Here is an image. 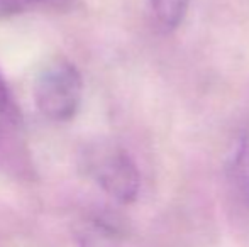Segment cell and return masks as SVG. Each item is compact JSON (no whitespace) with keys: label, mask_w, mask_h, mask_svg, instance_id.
Returning <instances> with one entry per match:
<instances>
[{"label":"cell","mask_w":249,"mask_h":247,"mask_svg":"<svg viewBox=\"0 0 249 247\" xmlns=\"http://www.w3.org/2000/svg\"><path fill=\"white\" fill-rule=\"evenodd\" d=\"M83 82L80 71L66 60L53 61L41 71L34 86V99L46 119L63 122L76 114Z\"/></svg>","instance_id":"obj_1"},{"label":"cell","mask_w":249,"mask_h":247,"mask_svg":"<svg viewBox=\"0 0 249 247\" xmlns=\"http://www.w3.org/2000/svg\"><path fill=\"white\" fill-rule=\"evenodd\" d=\"M90 168L97 183L107 195L121 203L138 198L141 178L132 158L121 148H105L93 152Z\"/></svg>","instance_id":"obj_2"},{"label":"cell","mask_w":249,"mask_h":247,"mask_svg":"<svg viewBox=\"0 0 249 247\" xmlns=\"http://www.w3.org/2000/svg\"><path fill=\"white\" fill-rule=\"evenodd\" d=\"M121 235L119 224L107 217H97L80 231L78 239L82 247H117Z\"/></svg>","instance_id":"obj_3"},{"label":"cell","mask_w":249,"mask_h":247,"mask_svg":"<svg viewBox=\"0 0 249 247\" xmlns=\"http://www.w3.org/2000/svg\"><path fill=\"white\" fill-rule=\"evenodd\" d=\"M188 3L190 0H149L154 20L164 33H171L183 22Z\"/></svg>","instance_id":"obj_4"},{"label":"cell","mask_w":249,"mask_h":247,"mask_svg":"<svg viewBox=\"0 0 249 247\" xmlns=\"http://www.w3.org/2000/svg\"><path fill=\"white\" fill-rule=\"evenodd\" d=\"M231 178L237 191L249 201V129L243 134L231 165Z\"/></svg>","instance_id":"obj_5"},{"label":"cell","mask_w":249,"mask_h":247,"mask_svg":"<svg viewBox=\"0 0 249 247\" xmlns=\"http://www.w3.org/2000/svg\"><path fill=\"white\" fill-rule=\"evenodd\" d=\"M12 110V100H10V92L7 83L0 76V115L2 114H9Z\"/></svg>","instance_id":"obj_6"},{"label":"cell","mask_w":249,"mask_h":247,"mask_svg":"<svg viewBox=\"0 0 249 247\" xmlns=\"http://www.w3.org/2000/svg\"><path fill=\"white\" fill-rule=\"evenodd\" d=\"M36 2H41V0H36Z\"/></svg>","instance_id":"obj_7"}]
</instances>
